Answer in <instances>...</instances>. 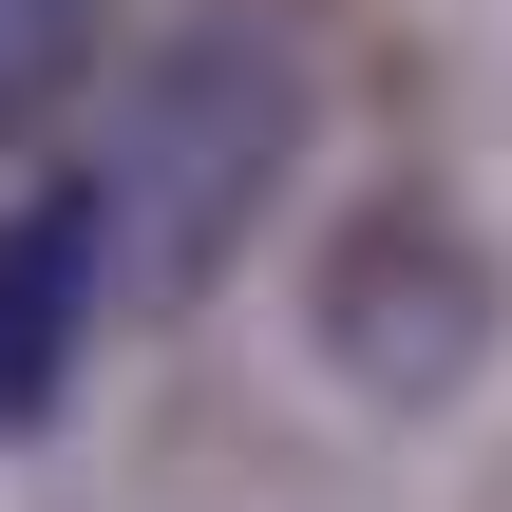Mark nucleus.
Returning a JSON list of instances; mask_svg holds the SVG:
<instances>
[{
	"label": "nucleus",
	"instance_id": "obj_1",
	"mask_svg": "<svg viewBox=\"0 0 512 512\" xmlns=\"http://www.w3.org/2000/svg\"><path fill=\"white\" fill-rule=\"evenodd\" d=\"M266 152H285V57H247V38H209L171 95H152V133H133V247L171 266V285H209L228 266V228H247V190H266Z\"/></svg>",
	"mask_w": 512,
	"mask_h": 512
},
{
	"label": "nucleus",
	"instance_id": "obj_3",
	"mask_svg": "<svg viewBox=\"0 0 512 512\" xmlns=\"http://www.w3.org/2000/svg\"><path fill=\"white\" fill-rule=\"evenodd\" d=\"M114 57V0H0V152H38Z\"/></svg>",
	"mask_w": 512,
	"mask_h": 512
},
{
	"label": "nucleus",
	"instance_id": "obj_2",
	"mask_svg": "<svg viewBox=\"0 0 512 512\" xmlns=\"http://www.w3.org/2000/svg\"><path fill=\"white\" fill-rule=\"evenodd\" d=\"M114 247H133V190H114V171H57L38 209H0V418H57Z\"/></svg>",
	"mask_w": 512,
	"mask_h": 512
}]
</instances>
